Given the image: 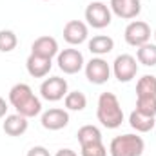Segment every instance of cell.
Here are the masks:
<instances>
[{
    "label": "cell",
    "mask_w": 156,
    "mask_h": 156,
    "mask_svg": "<svg viewBox=\"0 0 156 156\" xmlns=\"http://www.w3.org/2000/svg\"><path fill=\"white\" fill-rule=\"evenodd\" d=\"M98 122L107 129H116L123 122V111L120 107V102L113 93H102L98 98V109H96Z\"/></svg>",
    "instance_id": "cell-1"
},
{
    "label": "cell",
    "mask_w": 156,
    "mask_h": 156,
    "mask_svg": "<svg viewBox=\"0 0 156 156\" xmlns=\"http://www.w3.org/2000/svg\"><path fill=\"white\" fill-rule=\"evenodd\" d=\"M136 111L147 116L156 115V96H138L136 98Z\"/></svg>",
    "instance_id": "cell-23"
},
{
    "label": "cell",
    "mask_w": 156,
    "mask_h": 156,
    "mask_svg": "<svg viewBox=\"0 0 156 156\" xmlns=\"http://www.w3.org/2000/svg\"><path fill=\"white\" fill-rule=\"evenodd\" d=\"M16 44H18V38H16V35L13 31H9V29H2L0 31V51L2 53L13 51L16 47Z\"/></svg>",
    "instance_id": "cell-24"
},
{
    "label": "cell",
    "mask_w": 156,
    "mask_h": 156,
    "mask_svg": "<svg viewBox=\"0 0 156 156\" xmlns=\"http://www.w3.org/2000/svg\"><path fill=\"white\" fill-rule=\"evenodd\" d=\"M40 94L44 100L49 102H58L67 94V82L60 76H51L42 82L40 85Z\"/></svg>",
    "instance_id": "cell-4"
},
{
    "label": "cell",
    "mask_w": 156,
    "mask_h": 156,
    "mask_svg": "<svg viewBox=\"0 0 156 156\" xmlns=\"http://www.w3.org/2000/svg\"><path fill=\"white\" fill-rule=\"evenodd\" d=\"M5 113H7V104H5V100L0 96V118L5 116Z\"/></svg>",
    "instance_id": "cell-28"
},
{
    "label": "cell",
    "mask_w": 156,
    "mask_h": 156,
    "mask_svg": "<svg viewBox=\"0 0 156 156\" xmlns=\"http://www.w3.org/2000/svg\"><path fill=\"white\" fill-rule=\"evenodd\" d=\"M51 60L49 58H42L37 55H29L27 62H26V67H27V73L33 78H44L49 71H51Z\"/></svg>",
    "instance_id": "cell-13"
},
{
    "label": "cell",
    "mask_w": 156,
    "mask_h": 156,
    "mask_svg": "<svg viewBox=\"0 0 156 156\" xmlns=\"http://www.w3.org/2000/svg\"><path fill=\"white\" fill-rule=\"evenodd\" d=\"M56 156H78L73 149H60L58 153H56Z\"/></svg>",
    "instance_id": "cell-27"
},
{
    "label": "cell",
    "mask_w": 156,
    "mask_h": 156,
    "mask_svg": "<svg viewBox=\"0 0 156 156\" xmlns=\"http://www.w3.org/2000/svg\"><path fill=\"white\" fill-rule=\"evenodd\" d=\"M76 136H78V142H80L82 147L102 142V133H100V129L94 127V125H83V127H80Z\"/></svg>",
    "instance_id": "cell-17"
},
{
    "label": "cell",
    "mask_w": 156,
    "mask_h": 156,
    "mask_svg": "<svg viewBox=\"0 0 156 156\" xmlns=\"http://www.w3.org/2000/svg\"><path fill=\"white\" fill-rule=\"evenodd\" d=\"M27 156H51L49 154V151L45 149V147H33V149H29V153H27Z\"/></svg>",
    "instance_id": "cell-26"
},
{
    "label": "cell",
    "mask_w": 156,
    "mask_h": 156,
    "mask_svg": "<svg viewBox=\"0 0 156 156\" xmlns=\"http://www.w3.org/2000/svg\"><path fill=\"white\" fill-rule=\"evenodd\" d=\"M33 96V91H31V87L27 85V83H16V85H13L11 87V91H9V102H11V105L16 109L18 105H22L26 100H29Z\"/></svg>",
    "instance_id": "cell-15"
},
{
    "label": "cell",
    "mask_w": 156,
    "mask_h": 156,
    "mask_svg": "<svg viewBox=\"0 0 156 156\" xmlns=\"http://www.w3.org/2000/svg\"><path fill=\"white\" fill-rule=\"evenodd\" d=\"M111 9L116 16L129 20V18H134L140 15L142 4H140V0H111Z\"/></svg>",
    "instance_id": "cell-10"
},
{
    "label": "cell",
    "mask_w": 156,
    "mask_h": 156,
    "mask_svg": "<svg viewBox=\"0 0 156 156\" xmlns=\"http://www.w3.org/2000/svg\"><path fill=\"white\" fill-rule=\"evenodd\" d=\"M136 58L140 64L147 66V67H153L156 66V44H144L138 47V53H136Z\"/></svg>",
    "instance_id": "cell-19"
},
{
    "label": "cell",
    "mask_w": 156,
    "mask_h": 156,
    "mask_svg": "<svg viewBox=\"0 0 156 156\" xmlns=\"http://www.w3.org/2000/svg\"><path fill=\"white\" fill-rule=\"evenodd\" d=\"M31 55L51 60L55 55H58V42L53 37H38L31 45Z\"/></svg>",
    "instance_id": "cell-12"
},
{
    "label": "cell",
    "mask_w": 156,
    "mask_h": 156,
    "mask_svg": "<svg viewBox=\"0 0 156 156\" xmlns=\"http://www.w3.org/2000/svg\"><path fill=\"white\" fill-rule=\"evenodd\" d=\"M4 133L9 136H22L27 131V118L22 115H9L4 120Z\"/></svg>",
    "instance_id": "cell-14"
},
{
    "label": "cell",
    "mask_w": 156,
    "mask_h": 156,
    "mask_svg": "<svg viewBox=\"0 0 156 156\" xmlns=\"http://www.w3.org/2000/svg\"><path fill=\"white\" fill-rule=\"evenodd\" d=\"M69 123V115L67 111L64 109H58V107H53L49 111H45L42 115V125L49 131H58V129H64L66 125Z\"/></svg>",
    "instance_id": "cell-9"
},
{
    "label": "cell",
    "mask_w": 156,
    "mask_h": 156,
    "mask_svg": "<svg viewBox=\"0 0 156 156\" xmlns=\"http://www.w3.org/2000/svg\"><path fill=\"white\" fill-rule=\"evenodd\" d=\"M115 47V42L111 37H105V35H98V37H93L89 40V51L93 55H107L111 53Z\"/></svg>",
    "instance_id": "cell-16"
},
{
    "label": "cell",
    "mask_w": 156,
    "mask_h": 156,
    "mask_svg": "<svg viewBox=\"0 0 156 156\" xmlns=\"http://www.w3.org/2000/svg\"><path fill=\"white\" fill-rule=\"evenodd\" d=\"M64 38L71 45H78L87 40V26L80 20H69L64 26Z\"/></svg>",
    "instance_id": "cell-11"
},
{
    "label": "cell",
    "mask_w": 156,
    "mask_h": 156,
    "mask_svg": "<svg viewBox=\"0 0 156 156\" xmlns=\"http://www.w3.org/2000/svg\"><path fill=\"white\" fill-rule=\"evenodd\" d=\"M85 105H87V98L83 93L73 91V93L66 94V107L69 111H82V109H85Z\"/></svg>",
    "instance_id": "cell-22"
},
{
    "label": "cell",
    "mask_w": 156,
    "mask_h": 156,
    "mask_svg": "<svg viewBox=\"0 0 156 156\" xmlns=\"http://www.w3.org/2000/svg\"><path fill=\"white\" fill-rule=\"evenodd\" d=\"M40 111H42V104H40V100L33 94L29 100H26L22 105H18L16 107V113L18 115H22V116H26V118H33V116H37Z\"/></svg>",
    "instance_id": "cell-21"
},
{
    "label": "cell",
    "mask_w": 156,
    "mask_h": 156,
    "mask_svg": "<svg viewBox=\"0 0 156 156\" xmlns=\"http://www.w3.org/2000/svg\"><path fill=\"white\" fill-rule=\"evenodd\" d=\"M58 67L66 75H76L83 67V55L78 49H64L58 53Z\"/></svg>",
    "instance_id": "cell-8"
},
{
    "label": "cell",
    "mask_w": 156,
    "mask_h": 156,
    "mask_svg": "<svg viewBox=\"0 0 156 156\" xmlns=\"http://www.w3.org/2000/svg\"><path fill=\"white\" fill-rule=\"evenodd\" d=\"M82 156H107V149L102 142L82 147Z\"/></svg>",
    "instance_id": "cell-25"
},
{
    "label": "cell",
    "mask_w": 156,
    "mask_h": 156,
    "mask_svg": "<svg viewBox=\"0 0 156 156\" xmlns=\"http://www.w3.org/2000/svg\"><path fill=\"white\" fill-rule=\"evenodd\" d=\"M113 71H115V76L118 78V82H131L138 73L136 58L131 55H120L113 64Z\"/></svg>",
    "instance_id": "cell-6"
},
{
    "label": "cell",
    "mask_w": 156,
    "mask_h": 156,
    "mask_svg": "<svg viewBox=\"0 0 156 156\" xmlns=\"http://www.w3.org/2000/svg\"><path fill=\"white\" fill-rule=\"evenodd\" d=\"M85 76L91 83H96V85H102L105 83L109 76H111V67L105 60L102 58H93L85 64Z\"/></svg>",
    "instance_id": "cell-7"
},
{
    "label": "cell",
    "mask_w": 156,
    "mask_h": 156,
    "mask_svg": "<svg viewBox=\"0 0 156 156\" xmlns=\"http://www.w3.org/2000/svg\"><path fill=\"white\" fill-rule=\"evenodd\" d=\"M123 35H125V42L129 45L140 47V45L149 42V38H151V27H149V24H145L142 20H134V22H131L125 27Z\"/></svg>",
    "instance_id": "cell-5"
},
{
    "label": "cell",
    "mask_w": 156,
    "mask_h": 156,
    "mask_svg": "<svg viewBox=\"0 0 156 156\" xmlns=\"http://www.w3.org/2000/svg\"><path fill=\"white\" fill-rule=\"evenodd\" d=\"M136 96H156V76L145 75L136 83Z\"/></svg>",
    "instance_id": "cell-20"
},
{
    "label": "cell",
    "mask_w": 156,
    "mask_h": 156,
    "mask_svg": "<svg viewBox=\"0 0 156 156\" xmlns=\"http://www.w3.org/2000/svg\"><path fill=\"white\" fill-rule=\"evenodd\" d=\"M144 140L136 134H123L113 138L111 145H109V153L111 156H142L144 153Z\"/></svg>",
    "instance_id": "cell-2"
},
{
    "label": "cell",
    "mask_w": 156,
    "mask_h": 156,
    "mask_svg": "<svg viewBox=\"0 0 156 156\" xmlns=\"http://www.w3.org/2000/svg\"><path fill=\"white\" fill-rule=\"evenodd\" d=\"M154 38H156V31H154Z\"/></svg>",
    "instance_id": "cell-29"
},
{
    "label": "cell",
    "mask_w": 156,
    "mask_h": 156,
    "mask_svg": "<svg viewBox=\"0 0 156 156\" xmlns=\"http://www.w3.org/2000/svg\"><path fill=\"white\" fill-rule=\"evenodd\" d=\"M129 123L133 129H136L138 133H149L153 127H154V116H147V115H142L138 113L136 109L131 113L129 116Z\"/></svg>",
    "instance_id": "cell-18"
},
{
    "label": "cell",
    "mask_w": 156,
    "mask_h": 156,
    "mask_svg": "<svg viewBox=\"0 0 156 156\" xmlns=\"http://www.w3.org/2000/svg\"><path fill=\"white\" fill-rule=\"evenodd\" d=\"M85 20L94 29H104L111 24V9L102 2H93L85 9Z\"/></svg>",
    "instance_id": "cell-3"
}]
</instances>
